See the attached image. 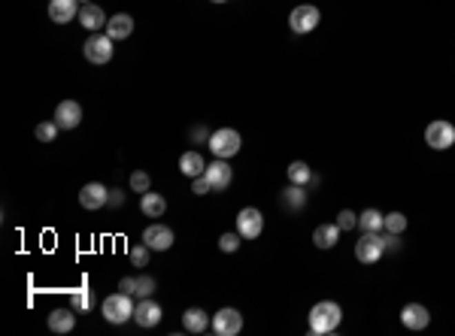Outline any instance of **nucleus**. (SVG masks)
<instances>
[{"mask_svg":"<svg viewBox=\"0 0 455 336\" xmlns=\"http://www.w3.org/2000/svg\"><path fill=\"white\" fill-rule=\"evenodd\" d=\"M383 240H385V251H398V249H401V242H398V233H385Z\"/></svg>","mask_w":455,"mask_h":336,"instance_id":"58836bf2","label":"nucleus"},{"mask_svg":"<svg viewBox=\"0 0 455 336\" xmlns=\"http://www.w3.org/2000/svg\"><path fill=\"white\" fill-rule=\"evenodd\" d=\"M140 212L146 218H161L167 212V197L164 194H155V191H146L140 197Z\"/></svg>","mask_w":455,"mask_h":336,"instance_id":"6ab92c4d","label":"nucleus"},{"mask_svg":"<svg viewBox=\"0 0 455 336\" xmlns=\"http://www.w3.org/2000/svg\"><path fill=\"white\" fill-rule=\"evenodd\" d=\"M425 143H428L434 151H446L449 146H455V127L443 118L431 121V125L425 127Z\"/></svg>","mask_w":455,"mask_h":336,"instance_id":"0eeeda50","label":"nucleus"},{"mask_svg":"<svg viewBox=\"0 0 455 336\" xmlns=\"http://www.w3.org/2000/svg\"><path fill=\"white\" fill-rule=\"evenodd\" d=\"M383 231L385 233H404L407 231V216H404V212H389V216H385Z\"/></svg>","mask_w":455,"mask_h":336,"instance_id":"cd10ccee","label":"nucleus"},{"mask_svg":"<svg viewBox=\"0 0 455 336\" xmlns=\"http://www.w3.org/2000/svg\"><path fill=\"white\" fill-rule=\"evenodd\" d=\"M82 121V106L76 101H61L55 106V125L61 131H73V127H79Z\"/></svg>","mask_w":455,"mask_h":336,"instance_id":"f8f14e48","label":"nucleus"},{"mask_svg":"<svg viewBox=\"0 0 455 336\" xmlns=\"http://www.w3.org/2000/svg\"><path fill=\"white\" fill-rule=\"evenodd\" d=\"M401 324L407 327V330H425V327L431 324V312L422 306V303H407L404 309H401Z\"/></svg>","mask_w":455,"mask_h":336,"instance_id":"4468645a","label":"nucleus"},{"mask_svg":"<svg viewBox=\"0 0 455 336\" xmlns=\"http://www.w3.org/2000/svg\"><path fill=\"white\" fill-rule=\"evenodd\" d=\"M70 306L76 312H88L94 306V291L91 288H76V291H70Z\"/></svg>","mask_w":455,"mask_h":336,"instance_id":"a878e982","label":"nucleus"},{"mask_svg":"<svg viewBox=\"0 0 455 336\" xmlns=\"http://www.w3.org/2000/svg\"><path fill=\"white\" fill-rule=\"evenodd\" d=\"M106 200H110V188L101 185V182H88V185L79 188V206L88 212L101 209V206H106Z\"/></svg>","mask_w":455,"mask_h":336,"instance_id":"9d476101","label":"nucleus"},{"mask_svg":"<svg viewBox=\"0 0 455 336\" xmlns=\"http://www.w3.org/2000/svg\"><path fill=\"white\" fill-rule=\"evenodd\" d=\"M383 224H385V216H383V212H376V209H364L358 216L361 231H383Z\"/></svg>","mask_w":455,"mask_h":336,"instance_id":"bb28decb","label":"nucleus"},{"mask_svg":"<svg viewBox=\"0 0 455 336\" xmlns=\"http://www.w3.org/2000/svg\"><path fill=\"white\" fill-rule=\"evenodd\" d=\"M58 131H61V127L55 125V118H52V121H40V125H37V131H34V136L40 143H52L58 136Z\"/></svg>","mask_w":455,"mask_h":336,"instance_id":"c85d7f7f","label":"nucleus"},{"mask_svg":"<svg viewBox=\"0 0 455 336\" xmlns=\"http://www.w3.org/2000/svg\"><path fill=\"white\" fill-rule=\"evenodd\" d=\"M79 0H49V19L55 25H70L73 19H79Z\"/></svg>","mask_w":455,"mask_h":336,"instance_id":"2eb2a0df","label":"nucleus"},{"mask_svg":"<svg viewBox=\"0 0 455 336\" xmlns=\"http://www.w3.org/2000/svg\"><path fill=\"white\" fill-rule=\"evenodd\" d=\"M210 151L216 158H222V161H228V158H234L240 151V146H243V136L234 131V127H219V131H212L210 134Z\"/></svg>","mask_w":455,"mask_h":336,"instance_id":"f03ea898","label":"nucleus"},{"mask_svg":"<svg viewBox=\"0 0 455 336\" xmlns=\"http://www.w3.org/2000/svg\"><path fill=\"white\" fill-rule=\"evenodd\" d=\"M143 242L152 249V251H167L173 246V231L167 224H149L146 231H143Z\"/></svg>","mask_w":455,"mask_h":336,"instance_id":"ddd939ff","label":"nucleus"},{"mask_svg":"<svg viewBox=\"0 0 455 336\" xmlns=\"http://www.w3.org/2000/svg\"><path fill=\"white\" fill-rule=\"evenodd\" d=\"M101 312L110 324H125L128 318H134V303H131V294L119 291V294H110L106 300L101 303Z\"/></svg>","mask_w":455,"mask_h":336,"instance_id":"20e7f679","label":"nucleus"},{"mask_svg":"<svg viewBox=\"0 0 455 336\" xmlns=\"http://www.w3.org/2000/svg\"><path fill=\"white\" fill-rule=\"evenodd\" d=\"M134 322L140 327H155L161 322V303L152 297H140V303L134 306Z\"/></svg>","mask_w":455,"mask_h":336,"instance_id":"9b49d317","label":"nucleus"},{"mask_svg":"<svg viewBox=\"0 0 455 336\" xmlns=\"http://www.w3.org/2000/svg\"><path fill=\"white\" fill-rule=\"evenodd\" d=\"M264 231V216L261 209H255V206H246V209H240L237 216V233L243 240H258Z\"/></svg>","mask_w":455,"mask_h":336,"instance_id":"6e6552de","label":"nucleus"},{"mask_svg":"<svg viewBox=\"0 0 455 336\" xmlns=\"http://www.w3.org/2000/svg\"><path fill=\"white\" fill-rule=\"evenodd\" d=\"M149 246L146 242H140V246H131V251H128V261H131V266H146L149 264Z\"/></svg>","mask_w":455,"mask_h":336,"instance_id":"c756f323","label":"nucleus"},{"mask_svg":"<svg viewBox=\"0 0 455 336\" xmlns=\"http://www.w3.org/2000/svg\"><path fill=\"white\" fill-rule=\"evenodd\" d=\"M182 327H185L188 333H203V330H210V315L203 309H185V315H182Z\"/></svg>","mask_w":455,"mask_h":336,"instance_id":"5701e85b","label":"nucleus"},{"mask_svg":"<svg viewBox=\"0 0 455 336\" xmlns=\"http://www.w3.org/2000/svg\"><path fill=\"white\" fill-rule=\"evenodd\" d=\"M203 176L210 179L212 191H225V188H231V182H234V170L228 167V161H222V158H216L212 164H207V173Z\"/></svg>","mask_w":455,"mask_h":336,"instance_id":"dca6fc26","label":"nucleus"},{"mask_svg":"<svg viewBox=\"0 0 455 336\" xmlns=\"http://www.w3.org/2000/svg\"><path fill=\"white\" fill-rule=\"evenodd\" d=\"M192 191H194L197 197H207L210 191H212V185H210L207 176H194V179H192Z\"/></svg>","mask_w":455,"mask_h":336,"instance_id":"f704fd0d","label":"nucleus"},{"mask_svg":"<svg viewBox=\"0 0 455 336\" xmlns=\"http://www.w3.org/2000/svg\"><path fill=\"white\" fill-rule=\"evenodd\" d=\"M385 255V240H383V231H364L355 242V258L361 264H376L379 258Z\"/></svg>","mask_w":455,"mask_h":336,"instance_id":"39448f33","label":"nucleus"},{"mask_svg":"<svg viewBox=\"0 0 455 336\" xmlns=\"http://www.w3.org/2000/svg\"><path fill=\"white\" fill-rule=\"evenodd\" d=\"M106 12L101 10L97 3H82V10H79V25L85 28V30H91V34H97L101 28H106Z\"/></svg>","mask_w":455,"mask_h":336,"instance_id":"f3484780","label":"nucleus"},{"mask_svg":"<svg viewBox=\"0 0 455 336\" xmlns=\"http://www.w3.org/2000/svg\"><path fill=\"white\" fill-rule=\"evenodd\" d=\"M152 294H155V279H152V276H136L134 297H152Z\"/></svg>","mask_w":455,"mask_h":336,"instance_id":"473e14b6","label":"nucleus"},{"mask_svg":"<svg viewBox=\"0 0 455 336\" xmlns=\"http://www.w3.org/2000/svg\"><path fill=\"white\" fill-rule=\"evenodd\" d=\"M149 185H152L149 173H143V170H134V173H131V188L136 191V194H146Z\"/></svg>","mask_w":455,"mask_h":336,"instance_id":"2f4dec72","label":"nucleus"},{"mask_svg":"<svg viewBox=\"0 0 455 336\" xmlns=\"http://www.w3.org/2000/svg\"><path fill=\"white\" fill-rule=\"evenodd\" d=\"M106 34H110L112 40H128V36L134 34V19L128 12H116L110 21H106Z\"/></svg>","mask_w":455,"mask_h":336,"instance_id":"a211bd4d","label":"nucleus"},{"mask_svg":"<svg viewBox=\"0 0 455 336\" xmlns=\"http://www.w3.org/2000/svg\"><path fill=\"white\" fill-rule=\"evenodd\" d=\"M340 318H343V309L334 300H322L310 309V333L313 336H328L340 327Z\"/></svg>","mask_w":455,"mask_h":336,"instance_id":"f257e3e1","label":"nucleus"},{"mask_svg":"<svg viewBox=\"0 0 455 336\" xmlns=\"http://www.w3.org/2000/svg\"><path fill=\"white\" fill-rule=\"evenodd\" d=\"M337 240H340V227H337V221H334V224H318L316 231H313V242H316V249H334V246H337Z\"/></svg>","mask_w":455,"mask_h":336,"instance_id":"b1692460","label":"nucleus"},{"mask_svg":"<svg viewBox=\"0 0 455 336\" xmlns=\"http://www.w3.org/2000/svg\"><path fill=\"white\" fill-rule=\"evenodd\" d=\"M179 173L188 176V179H194V176H203V173H207V161H203L201 151H185V155L179 158Z\"/></svg>","mask_w":455,"mask_h":336,"instance_id":"412c9836","label":"nucleus"},{"mask_svg":"<svg viewBox=\"0 0 455 336\" xmlns=\"http://www.w3.org/2000/svg\"><path fill=\"white\" fill-rule=\"evenodd\" d=\"M73 306L70 309H55L49 315V330L52 333H70L73 327H76V315H73Z\"/></svg>","mask_w":455,"mask_h":336,"instance_id":"4be33fe9","label":"nucleus"},{"mask_svg":"<svg viewBox=\"0 0 455 336\" xmlns=\"http://www.w3.org/2000/svg\"><path fill=\"white\" fill-rule=\"evenodd\" d=\"M112 52H116V40L110 34H91L82 45V55H85L88 64H110Z\"/></svg>","mask_w":455,"mask_h":336,"instance_id":"7ed1b4c3","label":"nucleus"},{"mask_svg":"<svg viewBox=\"0 0 455 336\" xmlns=\"http://www.w3.org/2000/svg\"><path fill=\"white\" fill-rule=\"evenodd\" d=\"M337 227H340V231H355V227H358V216H355L352 209H340Z\"/></svg>","mask_w":455,"mask_h":336,"instance_id":"7c9ffc66","label":"nucleus"},{"mask_svg":"<svg viewBox=\"0 0 455 336\" xmlns=\"http://www.w3.org/2000/svg\"><path fill=\"white\" fill-rule=\"evenodd\" d=\"M119 291H125V294H131L134 297V291H136V276H125L119 282Z\"/></svg>","mask_w":455,"mask_h":336,"instance_id":"c9c22d12","label":"nucleus"},{"mask_svg":"<svg viewBox=\"0 0 455 336\" xmlns=\"http://www.w3.org/2000/svg\"><path fill=\"white\" fill-rule=\"evenodd\" d=\"M288 182H294V185H310V182H316V176L310 170V164L292 161L288 164Z\"/></svg>","mask_w":455,"mask_h":336,"instance_id":"393cba45","label":"nucleus"},{"mask_svg":"<svg viewBox=\"0 0 455 336\" xmlns=\"http://www.w3.org/2000/svg\"><path fill=\"white\" fill-rule=\"evenodd\" d=\"M79 3H91V0H79Z\"/></svg>","mask_w":455,"mask_h":336,"instance_id":"a19ab883","label":"nucleus"},{"mask_svg":"<svg viewBox=\"0 0 455 336\" xmlns=\"http://www.w3.org/2000/svg\"><path fill=\"white\" fill-rule=\"evenodd\" d=\"M279 206H283L285 212H301L303 206H307V194H303V185H288L283 191V197H279Z\"/></svg>","mask_w":455,"mask_h":336,"instance_id":"aec40b11","label":"nucleus"},{"mask_svg":"<svg viewBox=\"0 0 455 336\" xmlns=\"http://www.w3.org/2000/svg\"><path fill=\"white\" fill-rule=\"evenodd\" d=\"M318 19H322V12L313 3H301L288 12V25H292L294 34H313L318 28Z\"/></svg>","mask_w":455,"mask_h":336,"instance_id":"423d86ee","label":"nucleus"},{"mask_svg":"<svg viewBox=\"0 0 455 336\" xmlns=\"http://www.w3.org/2000/svg\"><path fill=\"white\" fill-rule=\"evenodd\" d=\"M192 140H194V143H210V134H207V127H203V125H197L194 131H192Z\"/></svg>","mask_w":455,"mask_h":336,"instance_id":"4c0bfd02","label":"nucleus"},{"mask_svg":"<svg viewBox=\"0 0 455 336\" xmlns=\"http://www.w3.org/2000/svg\"><path fill=\"white\" fill-rule=\"evenodd\" d=\"M125 203V194L116 188V191H110V200H106V206H112V209H119V206Z\"/></svg>","mask_w":455,"mask_h":336,"instance_id":"e433bc0d","label":"nucleus"},{"mask_svg":"<svg viewBox=\"0 0 455 336\" xmlns=\"http://www.w3.org/2000/svg\"><path fill=\"white\" fill-rule=\"evenodd\" d=\"M212 3H228V0H212Z\"/></svg>","mask_w":455,"mask_h":336,"instance_id":"ea45409f","label":"nucleus"},{"mask_svg":"<svg viewBox=\"0 0 455 336\" xmlns=\"http://www.w3.org/2000/svg\"><path fill=\"white\" fill-rule=\"evenodd\" d=\"M240 330H243L240 309L225 306V309H219L216 315H212V333H219V336H237Z\"/></svg>","mask_w":455,"mask_h":336,"instance_id":"1a4fd4ad","label":"nucleus"},{"mask_svg":"<svg viewBox=\"0 0 455 336\" xmlns=\"http://www.w3.org/2000/svg\"><path fill=\"white\" fill-rule=\"evenodd\" d=\"M240 240H243L240 233H222V236H219V249L231 255V251H237V249H240Z\"/></svg>","mask_w":455,"mask_h":336,"instance_id":"72a5a7b5","label":"nucleus"}]
</instances>
